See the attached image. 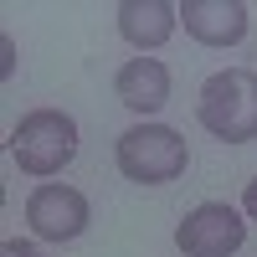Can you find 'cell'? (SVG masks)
<instances>
[{"mask_svg":"<svg viewBox=\"0 0 257 257\" xmlns=\"http://www.w3.org/2000/svg\"><path fill=\"white\" fill-rule=\"evenodd\" d=\"M242 242H247V221H242V211H231L226 201H201L175 226V247L185 257H231Z\"/></svg>","mask_w":257,"mask_h":257,"instance_id":"obj_5","label":"cell"},{"mask_svg":"<svg viewBox=\"0 0 257 257\" xmlns=\"http://www.w3.org/2000/svg\"><path fill=\"white\" fill-rule=\"evenodd\" d=\"M113 160L123 170V180H134V185H170V180L185 175L190 149L170 123H134L118 134Z\"/></svg>","mask_w":257,"mask_h":257,"instance_id":"obj_3","label":"cell"},{"mask_svg":"<svg viewBox=\"0 0 257 257\" xmlns=\"http://www.w3.org/2000/svg\"><path fill=\"white\" fill-rule=\"evenodd\" d=\"M113 93L134 113H160L170 103V67L160 57H128L118 67V77H113Z\"/></svg>","mask_w":257,"mask_h":257,"instance_id":"obj_7","label":"cell"},{"mask_svg":"<svg viewBox=\"0 0 257 257\" xmlns=\"http://www.w3.org/2000/svg\"><path fill=\"white\" fill-rule=\"evenodd\" d=\"M175 26H180V6H170V0H123L118 6V31L139 52L165 47Z\"/></svg>","mask_w":257,"mask_h":257,"instance_id":"obj_8","label":"cell"},{"mask_svg":"<svg viewBox=\"0 0 257 257\" xmlns=\"http://www.w3.org/2000/svg\"><path fill=\"white\" fill-rule=\"evenodd\" d=\"M0 57H6V62H0V72H6L11 77V67H16V41L6 36V41H0Z\"/></svg>","mask_w":257,"mask_h":257,"instance_id":"obj_11","label":"cell"},{"mask_svg":"<svg viewBox=\"0 0 257 257\" xmlns=\"http://www.w3.org/2000/svg\"><path fill=\"white\" fill-rule=\"evenodd\" d=\"M180 21H185V36H196L201 47H237L247 36V6L242 0H185Z\"/></svg>","mask_w":257,"mask_h":257,"instance_id":"obj_6","label":"cell"},{"mask_svg":"<svg viewBox=\"0 0 257 257\" xmlns=\"http://www.w3.org/2000/svg\"><path fill=\"white\" fill-rule=\"evenodd\" d=\"M72 155H77V118L62 108H31L11 128V160L31 180L62 175L72 165Z\"/></svg>","mask_w":257,"mask_h":257,"instance_id":"obj_2","label":"cell"},{"mask_svg":"<svg viewBox=\"0 0 257 257\" xmlns=\"http://www.w3.org/2000/svg\"><path fill=\"white\" fill-rule=\"evenodd\" d=\"M242 211L257 221V180H247V190H242Z\"/></svg>","mask_w":257,"mask_h":257,"instance_id":"obj_10","label":"cell"},{"mask_svg":"<svg viewBox=\"0 0 257 257\" xmlns=\"http://www.w3.org/2000/svg\"><path fill=\"white\" fill-rule=\"evenodd\" d=\"M0 257H36V247H31V242H6Z\"/></svg>","mask_w":257,"mask_h":257,"instance_id":"obj_9","label":"cell"},{"mask_svg":"<svg viewBox=\"0 0 257 257\" xmlns=\"http://www.w3.org/2000/svg\"><path fill=\"white\" fill-rule=\"evenodd\" d=\"M26 221L41 242H77L88 231L93 211H88V196L77 185H62V180H41L31 196H26Z\"/></svg>","mask_w":257,"mask_h":257,"instance_id":"obj_4","label":"cell"},{"mask_svg":"<svg viewBox=\"0 0 257 257\" xmlns=\"http://www.w3.org/2000/svg\"><path fill=\"white\" fill-rule=\"evenodd\" d=\"M196 118L221 144H252L257 139V72L252 67H221L201 82Z\"/></svg>","mask_w":257,"mask_h":257,"instance_id":"obj_1","label":"cell"}]
</instances>
